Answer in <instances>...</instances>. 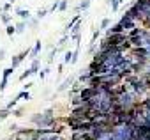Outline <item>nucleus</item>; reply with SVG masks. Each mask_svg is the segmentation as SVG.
<instances>
[{
	"instance_id": "obj_1",
	"label": "nucleus",
	"mask_w": 150,
	"mask_h": 140,
	"mask_svg": "<svg viewBox=\"0 0 150 140\" xmlns=\"http://www.w3.org/2000/svg\"><path fill=\"white\" fill-rule=\"evenodd\" d=\"M124 39H127V36H125L124 32H118V34H108V37L101 43V50H103L104 46H117V44H120Z\"/></svg>"
},
{
	"instance_id": "obj_2",
	"label": "nucleus",
	"mask_w": 150,
	"mask_h": 140,
	"mask_svg": "<svg viewBox=\"0 0 150 140\" xmlns=\"http://www.w3.org/2000/svg\"><path fill=\"white\" fill-rule=\"evenodd\" d=\"M16 140H37L35 129H21L16 133Z\"/></svg>"
},
{
	"instance_id": "obj_3",
	"label": "nucleus",
	"mask_w": 150,
	"mask_h": 140,
	"mask_svg": "<svg viewBox=\"0 0 150 140\" xmlns=\"http://www.w3.org/2000/svg\"><path fill=\"white\" fill-rule=\"evenodd\" d=\"M96 94H97V89H94V87H90V85L80 91V98H81L83 101H90Z\"/></svg>"
},
{
	"instance_id": "obj_4",
	"label": "nucleus",
	"mask_w": 150,
	"mask_h": 140,
	"mask_svg": "<svg viewBox=\"0 0 150 140\" xmlns=\"http://www.w3.org/2000/svg\"><path fill=\"white\" fill-rule=\"evenodd\" d=\"M13 71H14L13 66L7 67V69H4V76H2V84H0V91H4V89L7 87V82H9V76L13 75Z\"/></svg>"
},
{
	"instance_id": "obj_5",
	"label": "nucleus",
	"mask_w": 150,
	"mask_h": 140,
	"mask_svg": "<svg viewBox=\"0 0 150 140\" xmlns=\"http://www.w3.org/2000/svg\"><path fill=\"white\" fill-rule=\"evenodd\" d=\"M131 85H132L134 92H145V91H146V85L143 84V80H141V78H136L134 82H131Z\"/></svg>"
},
{
	"instance_id": "obj_6",
	"label": "nucleus",
	"mask_w": 150,
	"mask_h": 140,
	"mask_svg": "<svg viewBox=\"0 0 150 140\" xmlns=\"http://www.w3.org/2000/svg\"><path fill=\"white\" fill-rule=\"evenodd\" d=\"M118 23L124 27V30H125V29H132V27H136V21H134V20H129V18H125V16H124Z\"/></svg>"
},
{
	"instance_id": "obj_7",
	"label": "nucleus",
	"mask_w": 150,
	"mask_h": 140,
	"mask_svg": "<svg viewBox=\"0 0 150 140\" xmlns=\"http://www.w3.org/2000/svg\"><path fill=\"white\" fill-rule=\"evenodd\" d=\"M27 55H28V50H27V51H21V53L16 55V57H13V67H18V66L21 64V60H23Z\"/></svg>"
},
{
	"instance_id": "obj_8",
	"label": "nucleus",
	"mask_w": 150,
	"mask_h": 140,
	"mask_svg": "<svg viewBox=\"0 0 150 140\" xmlns=\"http://www.w3.org/2000/svg\"><path fill=\"white\" fill-rule=\"evenodd\" d=\"M21 20H28L30 18V13H28V9H18V13H16Z\"/></svg>"
},
{
	"instance_id": "obj_9",
	"label": "nucleus",
	"mask_w": 150,
	"mask_h": 140,
	"mask_svg": "<svg viewBox=\"0 0 150 140\" xmlns=\"http://www.w3.org/2000/svg\"><path fill=\"white\" fill-rule=\"evenodd\" d=\"M78 20H80V14H76V16H74V18H72V20H71V21L67 23V27H65V34H67V32H71V29H72V25H74V23H76Z\"/></svg>"
},
{
	"instance_id": "obj_10",
	"label": "nucleus",
	"mask_w": 150,
	"mask_h": 140,
	"mask_svg": "<svg viewBox=\"0 0 150 140\" xmlns=\"http://www.w3.org/2000/svg\"><path fill=\"white\" fill-rule=\"evenodd\" d=\"M118 32H124V27H122L120 23H117V25H113V27L110 29V34H118Z\"/></svg>"
},
{
	"instance_id": "obj_11",
	"label": "nucleus",
	"mask_w": 150,
	"mask_h": 140,
	"mask_svg": "<svg viewBox=\"0 0 150 140\" xmlns=\"http://www.w3.org/2000/svg\"><path fill=\"white\" fill-rule=\"evenodd\" d=\"M39 51H41V41L35 43V46H34V50H32V59H35V57L39 55Z\"/></svg>"
},
{
	"instance_id": "obj_12",
	"label": "nucleus",
	"mask_w": 150,
	"mask_h": 140,
	"mask_svg": "<svg viewBox=\"0 0 150 140\" xmlns=\"http://www.w3.org/2000/svg\"><path fill=\"white\" fill-rule=\"evenodd\" d=\"M141 80H143V84L146 85V89L150 87V71H146V73H143V76H141Z\"/></svg>"
},
{
	"instance_id": "obj_13",
	"label": "nucleus",
	"mask_w": 150,
	"mask_h": 140,
	"mask_svg": "<svg viewBox=\"0 0 150 140\" xmlns=\"http://www.w3.org/2000/svg\"><path fill=\"white\" fill-rule=\"evenodd\" d=\"M69 85H72V78H67V80H65V82H64V84H62V85L58 87V91H65V89H67Z\"/></svg>"
},
{
	"instance_id": "obj_14",
	"label": "nucleus",
	"mask_w": 150,
	"mask_h": 140,
	"mask_svg": "<svg viewBox=\"0 0 150 140\" xmlns=\"http://www.w3.org/2000/svg\"><path fill=\"white\" fill-rule=\"evenodd\" d=\"M37 69H39V60H37V59H34V62H32V66H30V71H32V75L37 71Z\"/></svg>"
},
{
	"instance_id": "obj_15",
	"label": "nucleus",
	"mask_w": 150,
	"mask_h": 140,
	"mask_svg": "<svg viewBox=\"0 0 150 140\" xmlns=\"http://www.w3.org/2000/svg\"><path fill=\"white\" fill-rule=\"evenodd\" d=\"M141 34V29H136V27H132V30L129 32V36L127 37H132V36H139Z\"/></svg>"
},
{
	"instance_id": "obj_16",
	"label": "nucleus",
	"mask_w": 150,
	"mask_h": 140,
	"mask_svg": "<svg viewBox=\"0 0 150 140\" xmlns=\"http://www.w3.org/2000/svg\"><path fill=\"white\" fill-rule=\"evenodd\" d=\"M72 60V51H65V57H64V64H69Z\"/></svg>"
},
{
	"instance_id": "obj_17",
	"label": "nucleus",
	"mask_w": 150,
	"mask_h": 140,
	"mask_svg": "<svg viewBox=\"0 0 150 140\" xmlns=\"http://www.w3.org/2000/svg\"><path fill=\"white\" fill-rule=\"evenodd\" d=\"M71 103H72V108H74V106H80V105H81V103H83V99H81V98H80V96H78V98H74V99H72V101H71Z\"/></svg>"
},
{
	"instance_id": "obj_18",
	"label": "nucleus",
	"mask_w": 150,
	"mask_h": 140,
	"mask_svg": "<svg viewBox=\"0 0 150 140\" xmlns=\"http://www.w3.org/2000/svg\"><path fill=\"white\" fill-rule=\"evenodd\" d=\"M88 6H90V0H83V2L80 4V7H78V9H83V11H87V9H88Z\"/></svg>"
},
{
	"instance_id": "obj_19",
	"label": "nucleus",
	"mask_w": 150,
	"mask_h": 140,
	"mask_svg": "<svg viewBox=\"0 0 150 140\" xmlns=\"http://www.w3.org/2000/svg\"><path fill=\"white\" fill-rule=\"evenodd\" d=\"M25 27H27V23H25V21H20V23L16 25V32H23Z\"/></svg>"
},
{
	"instance_id": "obj_20",
	"label": "nucleus",
	"mask_w": 150,
	"mask_h": 140,
	"mask_svg": "<svg viewBox=\"0 0 150 140\" xmlns=\"http://www.w3.org/2000/svg\"><path fill=\"white\" fill-rule=\"evenodd\" d=\"M58 9L60 11H65L67 9V0H60V2H58Z\"/></svg>"
},
{
	"instance_id": "obj_21",
	"label": "nucleus",
	"mask_w": 150,
	"mask_h": 140,
	"mask_svg": "<svg viewBox=\"0 0 150 140\" xmlns=\"http://www.w3.org/2000/svg\"><path fill=\"white\" fill-rule=\"evenodd\" d=\"M2 21H4V23H9V21H11V14H9L7 11L2 14Z\"/></svg>"
},
{
	"instance_id": "obj_22",
	"label": "nucleus",
	"mask_w": 150,
	"mask_h": 140,
	"mask_svg": "<svg viewBox=\"0 0 150 140\" xmlns=\"http://www.w3.org/2000/svg\"><path fill=\"white\" fill-rule=\"evenodd\" d=\"M16 32V27L14 25H7V36H13Z\"/></svg>"
},
{
	"instance_id": "obj_23",
	"label": "nucleus",
	"mask_w": 150,
	"mask_h": 140,
	"mask_svg": "<svg viewBox=\"0 0 150 140\" xmlns=\"http://www.w3.org/2000/svg\"><path fill=\"white\" fill-rule=\"evenodd\" d=\"M120 2H122V0H113V2H111V9H113V11H117V9H118V6H120Z\"/></svg>"
},
{
	"instance_id": "obj_24",
	"label": "nucleus",
	"mask_w": 150,
	"mask_h": 140,
	"mask_svg": "<svg viewBox=\"0 0 150 140\" xmlns=\"http://www.w3.org/2000/svg\"><path fill=\"white\" fill-rule=\"evenodd\" d=\"M46 14H48V11H46V9H39V11H37V18H44Z\"/></svg>"
},
{
	"instance_id": "obj_25",
	"label": "nucleus",
	"mask_w": 150,
	"mask_h": 140,
	"mask_svg": "<svg viewBox=\"0 0 150 140\" xmlns=\"http://www.w3.org/2000/svg\"><path fill=\"white\" fill-rule=\"evenodd\" d=\"M108 27H110V20H108V18H104V20L101 21V29H108Z\"/></svg>"
},
{
	"instance_id": "obj_26",
	"label": "nucleus",
	"mask_w": 150,
	"mask_h": 140,
	"mask_svg": "<svg viewBox=\"0 0 150 140\" xmlns=\"http://www.w3.org/2000/svg\"><path fill=\"white\" fill-rule=\"evenodd\" d=\"M16 103H18V98H14V99H13V101H9V105H7V106H6V108H7V110H13V106H14V105H16Z\"/></svg>"
},
{
	"instance_id": "obj_27",
	"label": "nucleus",
	"mask_w": 150,
	"mask_h": 140,
	"mask_svg": "<svg viewBox=\"0 0 150 140\" xmlns=\"http://www.w3.org/2000/svg\"><path fill=\"white\" fill-rule=\"evenodd\" d=\"M30 75H32V71H30V69H27V71H25V73H23V75L20 76V80H25V78H28Z\"/></svg>"
},
{
	"instance_id": "obj_28",
	"label": "nucleus",
	"mask_w": 150,
	"mask_h": 140,
	"mask_svg": "<svg viewBox=\"0 0 150 140\" xmlns=\"http://www.w3.org/2000/svg\"><path fill=\"white\" fill-rule=\"evenodd\" d=\"M13 115H16V117H20V115H23V108H16V110L13 112Z\"/></svg>"
},
{
	"instance_id": "obj_29",
	"label": "nucleus",
	"mask_w": 150,
	"mask_h": 140,
	"mask_svg": "<svg viewBox=\"0 0 150 140\" xmlns=\"http://www.w3.org/2000/svg\"><path fill=\"white\" fill-rule=\"evenodd\" d=\"M81 89H80V84H74V87H72V92H80Z\"/></svg>"
},
{
	"instance_id": "obj_30",
	"label": "nucleus",
	"mask_w": 150,
	"mask_h": 140,
	"mask_svg": "<svg viewBox=\"0 0 150 140\" xmlns=\"http://www.w3.org/2000/svg\"><path fill=\"white\" fill-rule=\"evenodd\" d=\"M97 37H99V30H96V32H94V34H92V43H94V41H96V39H97Z\"/></svg>"
},
{
	"instance_id": "obj_31",
	"label": "nucleus",
	"mask_w": 150,
	"mask_h": 140,
	"mask_svg": "<svg viewBox=\"0 0 150 140\" xmlns=\"http://www.w3.org/2000/svg\"><path fill=\"white\" fill-rule=\"evenodd\" d=\"M55 9H58V0H55L53 6H51V11H55Z\"/></svg>"
},
{
	"instance_id": "obj_32",
	"label": "nucleus",
	"mask_w": 150,
	"mask_h": 140,
	"mask_svg": "<svg viewBox=\"0 0 150 140\" xmlns=\"http://www.w3.org/2000/svg\"><path fill=\"white\" fill-rule=\"evenodd\" d=\"M9 7H11V2H7V4H6V6L2 7V9H4V11H9Z\"/></svg>"
},
{
	"instance_id": "obj_33",
	"label": "nucleus",
	"mask_w": 150,
	"mask_h": 140,
	"mask_svg": "<svg viewBox=\"0 0 150 140\" xmlns=\"http://www.w3.org/2000/svg\"><path fill=\"white\" fill-rule=\"evenodd\" d=\"M4 55H6V50L2 48V50H0V60H2V59H4Z\"/></svg>"
},
{
	"instance_id": "obj_34",
	"label": "nucleus",
	"mask_w": 150,
	"mask_h": 140,
	"mask_svg": "<svg viewBox=\"0 0 150 140\" xmlns=\"http://www.w3.org/2000/svg\"><path fill=\"white\" fill-rule=\"evenodd\" d=\"M9 2H11V4H13V2H16V0H9Z\"/></svg>"
},
{
	"instance_id": "obj_35",
	"label": "nucleus",
	"mask_w": 150,
	"mask_h": 140,
	"mask_svg": "<svg viewBox=\"0 0 150 140\" xmlns=\"http://www.w3.org/2000/svg\"><path fill=\"white\" fill-rule=\"evenodd\" d=\"M111 2H113V0H111Z\"/></svg>"
}]
</instances>
